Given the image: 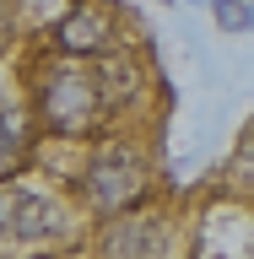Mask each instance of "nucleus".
Here are the masks:
<instances>
[{
    "label": "nucleus",
    "mask_w": 254,
    "mask_h": 259,
    "mask_svg": "<svg viewBox=\"0 0 254 259\" xmlns=\"http://www.w3.org/2000/svg\"><path fill=\"white\" fill-rule=\"evenodd\" d=\"M211 16L222 32H249L254 27V6L249 0H211Z\"/></svg>",
    "instance_id": "nucleus-6"
},
{
    "label": "nucleus",
    "mask_w": 254,
    "mask_h": 259,
    "mask_svg": "<svg viewBox=\"0 0 254 259\" xmlns=\"http://www.w3.org/2000/svg\"><path fill=\"white\" fill-rule=\"evenodd\" d=\"M60 227H65V216H60L54 200H44V194H16V200H11L6 232H11L16 243H44V238H54Z\"/></svg>",
    "instance_id": "nucleus-4"
},
{
    "label": "nucleus",
    "mask_w": 254,
    "mask_h": 259,
    "mask_svg": "<svg viewBox=\"0 0 254 259\" xmlns=\"http://www.w3.org/2000/svg\"><path fill=\"white\" fill-rule=\"evenodd\" d=\"M6 22H11V11H6V0H0V38H6Z\"/></svg>",
    "instance_id": "nucleus-8"
},
{
    "label": "nucleus",
    "mask_w": 254,
    "mask_h": 259,
    "mask_svg": "<svg viewBox=\"0 0 254 259\" xmlns=\"http://www.w3.org/2000/svg\"><path fill=\"white\" fill-rule=\"evenodd\" d=\"M243 173H249V178H254V151H249V157H243Z\"/></svg>",
    "instance_id": "nucleus-9"
},
{
    "label": "nucleus",
    "mask_w": 254,
    "mask_h": 259,
    "mask_svg": "<svg viewBox=\"0 0 254 259\" xmlns=\"http://www.w3.org/2000/svg\"><path fill=\"white\" fill-rule=\"evenodd\" d=\"M81 189H87V200H92L97 210H125L130 200L146 189V162L135 157L130 146L108 141V146H97V151H92Z\"/></svg>",
    "instance_id": "nucleus-2"
},
{
    "label": "nucleus",
    "mask_w": 254,
    "mask_h": 259,
    "mask_svg": "<svg viewBox=\"0 0 254 259\" xmlns=\"http://www.w3.org/2000/svg\"><path fill=\"white\" fill-rule=\"evenodd\" d=\"M38 103H44V119L60 135H81L103 113V70H92V65H49Z\"/></svg>",
    "instance_id": "nucleus-1"
},
{
    "label": "nucleus",
    "mask_w": 254,
    "mask_h": 259,
    "mask_svg": "<svg viewBox=\"0 0 254 259\" xmlns=\"http://www.w3.org/2000/svg\"><path fill=\"white\" fill-rule=\"evenodd\" d=\"M16 162H22V124H16V113L0 108V178L11 173Z\"/></svg>",
    "instance_id": "nucleus-7"
},
{
    "label": "nucleus",
    "mask_w": 254,
    "mask_h": 259,
    "mask_svg": "<svg viewBox=\"0 0 254 259\" xmlns=\"http://www.w3.org/2000/svg\"><path fill=\"white\" fill-rule=\"evenodd\" d=\"M54 44H60L65 54H97V49L108 44V22H103L92 6H81V11H70V16L60 22Z\"/></svg>",
    "instance_id": "nucleus-5"
},
{
    "label": "nucleus",
    "mask_w": 254,
    "mask_h": 259,
    "mask_svg": "<svg viewBox=\"0 0 254 259\" xmlns=\"http://www.w3.org/2000/svg\"><path fill=\"white\" fill-rule=\"evenodd\" d=\"M162 243H168V232H162L157 216H125L103 232V254L108 259H162Z\"/></svg>",
    "instance_id": "nucleus-3"
}]
</instances>
